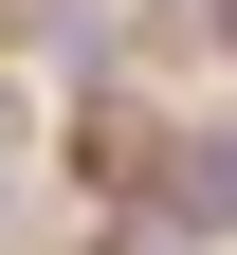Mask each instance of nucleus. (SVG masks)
Here are the masks:
<instances>
[{
    "mask_svg": "<svg viewBox=\"0 0 237 255\" xmlns=\"http://www.w3.org/2000/svg\"><path fill=\"white\" fill-rule=\"evenodd\" d=\"M37 146H55V182H91V201H146V182H164V146H183V110H164L146 73H91V91H55V128H37Z\"/></svg>",
    "mask_w": 237,
    "mask_h": 255,
    "instance_id": "obj_1",
    "label": "nucleus"
},
{
    "mask_svg": "<svg viewBox=\"0 0 237 255\" xmlns=\"http://www.w3.org/2000/svg\"><path fill=\"white\" fill-rule=\"evenodd\" d=\"M37 128H55V91H37V55H0V164H37Z\"/></svg>",
    "mask_w": 237,
    "mask_h": 255,
    "instance_id": "obj_2",
    "label": "nucleus"
},
{
    "mask_svg": "<svg viewBox=\"0 0 237 255\" xmlns=\"http://www.w3.org/2000/svg\"><path fill=\"white\" fill-rule=\"evenodd\" d=\"M0 255H55V182L37 164H0Z\"/></svg>",
    "mask_w": 237,
    "mask_h": 255,
    "instance_id": "obj_3",
    "label": "nucleus"
}]
</instances>
